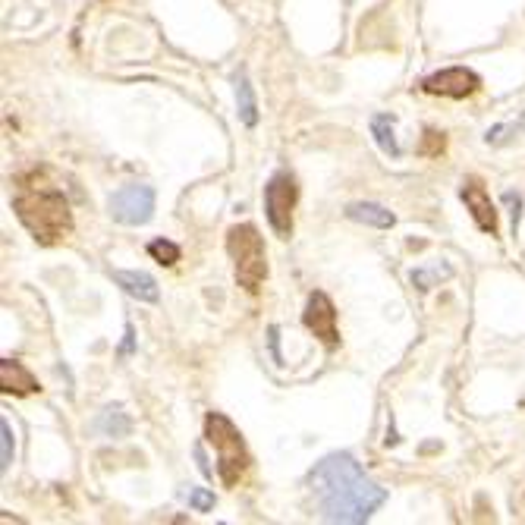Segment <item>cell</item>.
<instances>
[{
  "label": "cell",
  "mask_w": 525,
  "mask_h": 525,
  "mask_svg": "<svg viewBox=\"0 0 525 525\" xmlns=\"http://www.w3.org/2000/svg\"><path fill=\"white\" fill-rule=\"evenodd\" d=\"M148 255L155 258L158 265L170 268V265H177V261H180V246L170 243V239H151V243H148Z\"/></svg>",
  "instance_id": "obj_16"
},
{
  "label": "cell",
  "mask_w": 525,
  "mask_h": 525,
  "mask_svg": "<svg viewBox=\"0 0 525 525\" xmlns=\"http://www.w3.org/2000/svg\"><path fill=\"white\" fill-rule=\"evenodd\" d=\"M478 73L466 70V67H450V70H441L434 73L422 82V92L425 95H441V98H453V101H463L469 95L478 92Z\"/></svg>",
  "instance_id": "obj_7"
},
{
  "label": "cell",
  "mask_w": 525,
  "mask_h": 525,
  "mask_svg": "<svg viewBox=\"0 0 525 525\" xmlns=\"http://www.w3.org/2000/svg\"><path fill=\"white\" fill-rule=\"evenodd\" d=\"M205 437L217 450V475L227 488H236L239 478L249 469V453L243 444V434L227 419L224 412H208L205 415Z\"/></svg>",
  "instance_id": "obj_3"
},
{
  "label": "cell",
  "mask_w": 525,
  "mask_h": 525,
  "mask_svg": "<svg viewBox=\"0 0 525 525\" xmlns=\"http://www.w3.org/2000/svg\"><path fill=\"white\" fill-rule=\"evenodd\" d=\"M114 283L139 302H151V305L161 302V290H158L155 277L145 271H114Z\"/></svg>",
  "instance_id": "obj_10"
},
{
  "label": "cell",
  "mask_w": 525,
  "mask_h": 525,
  "mask_svg": "<svg viewBox=\"0 0 525 525\" xmlns=\"http://www.w3.org/2000/svg\"><path fill=\"white\" fill-rule=\"evenodd\" d=\"M453 271L444 265H434V268H415L412 274H409V280L415 283V287H419V290H431V287H437V280H447Z\"/></svg>",
  "instance_id": "obj_17"
},
{
  "label": "cell",
  "mask_w": 525,
  "mask_h": 525,
  "mask_svg": "<svg viewBox=\"0 0 525 525\" xmlns=\"http://www.w3.org/2000/svg\"><path fill=\"white\" fill-rule=\"evenodd\" d=\"M227 252L236 268V283L255 296L268 277V255H265V243H261L258 230L252 224H236L227 233Z\"/></svg>",
  "instance_id": "obj_4"
},
{
  "label": "cell",
  "mask_w": 525,
  "mask_h": 525,
  "mask_svg": "<svg viewBox=\"0 0 525 525\" xmlns=\"http://www.w3.org/2000/svg\"><path fill=\"white\" fill-rule=\"evenodd\" d=\"M13 211L41 246H57L73 230L70 205L57 189H23L13 199Z\"/></svg>",
  "instance_id": "obj_2"
},
{
  "label": "cell",
  "mask_w": 525,
  "mask_h": 525,
  "mask_svg": "<svg viewBox=\"0 0 525 525\" xmlns=\"http://www.w3.org/2000/svg\"><path fill=\"white\" fill-rule=\"evenodd\" d=\"M463 202H466V208L472 211L478 230H485V233H491V236L500 233L494 202H491V195L485 192V186H481L478 180H466V183H463Z\"/></svg>",
  "instance_id": "obj_9"
},
{
  "label": "cell",
  "mask_w": 525,
  "mask_h": 525,
  "mask_svg": "<svg viewBox=\"0 0 525 525\" xmlns=\"http://www.w3.org/2000/svg\"><path fill=\"white\" fill-rule=\"evenodd\" d=\"M309 485L327 522L362 525L387 503V491L362 472L353 453L324 456L312 469Z\"/></svg>",
  "instance_id": "obj_1"
},
{
  "label": "cell",
  "mask_w": 525,
  "mask_h": 525,
  "mask_svg": "<svg viewBox=\"0 0 525 525\" xmlns=\"http://www.w3.org/2000/svg\"><path fill=\"white\" fill-rule=\"evenodd\" d=\"M233 85H236L239 120H243L246 126H255V123H258V101H255V92H252V82L246 79V73H236Z\"/></svg>",
  "instance_id": "obj_13"
},
{
  "label": "cell",
  "mask_w": 525,
  "mask_h": 525,
  "mask_svg": "<svg viewBox=\"0 0 525 525\" xmlns=\"http://www.w3.org/2000/svg\"><path fill=\"white\" fill-rule=\"evenodd\" d=\"M0 387H4V393H13V397H29V393L38 390V381L23 362L4 359L0 362Z\"/></svg>",
  "instance_id": "obj_11"
},
{
  "label": "cell",
  "mask_w": 525,
  "mask_h": 525,
  "mask_svg": "<svg viewBox=\"0 0 525 525\" xmlns=\"http://www.w3.org/2000/svg\"><path fill=\"white\" fill-rule=\"evenodd\" d=\"M133 337H136V334H133V327H126V340H123V349H120L123 356H126V353H133Z\"/></svg>",
  "instance_id": "obj_21"
},
{
  "label": "cell",
  "mask_w": 525,
  "mask_h": 525,
  "mask_svg": "<svg viewBox=\"0 0 525 525\" xmlns=\"http://www.w3.org/2000/svg\"><path fill=\"white\" fill-rule=\"evenodd\" d=\"M107 208H111V217L117 224L142 227L151 221V214H155V189L145 183L123 186L111 195V205Z\"/></svg>",
  "instance_id": "obj_6"
},
{
  "label": "cell",
  "mask_w": 525,
  "mask_h": 525,
  "mask_svg": "<svg viewBox=\"0 0 525 525\" xmlns=\"http://www.w3.org/2000/svg\"><path fill=\"white\" fill-rule=\"evenodd\" d=\"M346 217L349 221H359V224H368V227H378V230H390L397 224V217H393L384 205L378 202H356L346 208Z\"/></svg>",
  "instance_id": "obj_12"
},
{
  "label": "cell",
  "mask_w": 525,
  "mask_h": 525,
  "mask_svg": "<svg viewBox=\"0 0 525 525\" xmlns=\"http://www.w3.org/2000/svg\"><path fill=\"white\" fill-rule=\"evenodd\" d=\"M189 507L195 513H211L214 510V494L208 488H189Z\"/></svg>",
  "instance_id": "obj_19"
},
{
  "label": "cell",
  "mask_w": 525,
  "mask_h": 525,
  "mask_svg": "<svg viewBox=\"0 0 525 525\" xmlns=\"http://www.w3.org/2000/svg\"><path fill=\"white\" fill-rule=\"evenodd\" d=\"M299 199V189L296 180L290 173H274L271 183L265 186V214L274 227V233L280 239H290L293 236V208Z\"/></svg>",
  "instance_id": "obj_5"
},
{
  "label": "cell",
  "mask_w": 525,
  "mask_h": 525,
  "mask_svg": "<svg viewBox=\"0 0 525 525\" xmlns=\"http://www.w3.org/2000/svg\"><path fill=\"white\" fill-rule=\"evenodd\" d=\"M371 136H375V142L381 145L384 155L403 158V148L397 145V139H393V114H375V117H371Z\"/></svg>",
  "instance_id": "obj_15"
},
{
  "label": "cell",
  "mask_w": 525,
  "mask_h": 525,
  "mask_svg": "<svg viewBox=\"0 0 525 525\" xmlns=\"http://www.w3.org/2000/svg\"><path fill=\"white\" fill-rule=\"evenodd\" d=\"M13 453H16L13 428H10V422L4 419V422H0V469H4V472L13 466Z\"/></svg>",
  "instance_id": "obj_18"
},
{
  "label": "cell",
  "mask_w": 525,
  "mask_h": 525,
  "mask_svg": "<svg viewBox=\"0 0 525 525\" xmlns=\"http://www.w3.org/2000/svg\"><path fill=\"white\" fill-rule=\"evenodd\" d=\"M305 327L327 346H340V331H337V309L327 293H312L309 305H305Z\"/></svg>",
  "instance_id": "obj_8"
},
{
  "label": "cell",
  "mask_w": 525,
  "mask_h": 525,
  "mask_svg": "<svg viewBox=\"0 0 525 525\" xmlns=\"http://www.w3.org/2000/svg\"><path fill=\"white\" fill-rule=\"evenodd\" d=\"M444 151V136L441 133H434V129H428L425 133V142H422V155H441Z\"/></svg>",
  "instance_id": "obj_20"
},
{
  "label": "cell",
  "mask_w": 525,
  "mask_h": 525,
  "mask_svg": "<svg viewBox=\"0 0 525 525\" xmlns=\"http://www.w3.org/2000/svg\"><path fill=\"white\" fill-rule=\"evenodd\" d=\"M92 428L104 437H126L129 431H133V422H129V415L120 406H114V409H104L92 422Z\"/></svg>",
  "instance_id": "obj_14"
}]
</instances>
